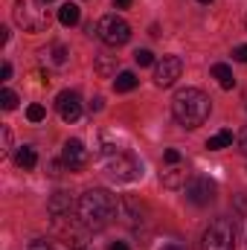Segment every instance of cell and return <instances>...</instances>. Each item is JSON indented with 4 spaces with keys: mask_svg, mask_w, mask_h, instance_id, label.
Segmentation results:
<instances>
[{
    "mask_svg": "<svg viewBox=\"0 0 247 250\" xmlns=\"http://www.w3.org/2000/svg\"><path fill=\"white\" fill-rule=\"evenodd\" d=\"M67 56H70V53H67V47H64V44H56V47H53V62H56V64H64V62H67Z\"/></svg>",
    "mask_w": 247,
    "mask_h": 250,
    "instance_id": "23",
    "label": "cell"
},
{
    "mask_svg": "<svg viewBox=\"0 0 247 250\" xmlns=\"http://www.w3.org/2000/svg\"><path fill=\"white\" fill-rule=\"evenodd\" d=\"M212 76L218 79V84H221L224 90H233V87H236V79H233V70H230L227 64H215V67H212Z\"/></svg>",
    "mask_w": 247,
    "mask_h": 250,
    "instance_id": "15",
    "label": "cell"
},
{
    "mask_svg": "<svg viewBox=\"0 0 247 250\" xmlns=\"http://www.w3.org/2000/svg\"><path fill=\"white\" fill-rule=\"evenodd\" d=\"M26 250H56V248H53V242H47V239H35V242H29Z\"/></svg>",
    "mask_w": 247,
    "mask_h": 250,
    "instance_id": "25",
    "label": "cell"
},
{
    "mask_svg": "<svg viewBox=\"0 0 247 250\" xmlns=\"http://www.w3.org/2000/svg\"><path fill=\"white\" fill-rule=\"evenodd\" d=\"M160 250H184V248H178V245H166V248H160Z\"/></svg>",
    "mask_w": 247,
    "mask_h": 250,
    "instance_id": "35",
    "label": "cell"
},
{
    "mask_svg": "<svg viewBox=\"0 0 247 250\" xmlns=\"http://www.w3.org/2000/svg\"><path fill=\"white\" fill-rule=\"evenodd\" d=\"M233 59H236V62H242V64H247V44H242V47H236V50H233Z\"/></svg>",
    "mask_w": 247,
    "mask_h": 250,
    "instance_id": "27",
    "label": "cell"
},
{
    "mask_svg": "<svg viewBox=\"0 0 247 250\" xmlns=\"http://www.w3.org/2000/svg\"><path fill=\"white\" fill-rule=\"evenodd\" d=\"M62 160L70 172L84 169V163H87V148H84V143H82V140H67V143H64V151H62Z\"/></svg>",
    "mask_w": 247,
    "mask_h": 250,
    "instance_id": "9",
    "label": "cell"
},
{
    "mask_svg": "<svg viewBox=\"0 0 247 250\" xmlns=\"http://www.w3.org/2000/svg\"><path fill=\"white\" fill-rule=\"evenodd\" d=\"M44 3H53V0H44Z\"/></svg>",
    "mask_w": 247,
    "mask_h": 250,
    "instance_id": "37",
    "label": "cell"
},
{
    "mask_svg": "<svg viewBox=\"0 0 247 250\" xmlns=\"http://www.w3.org/2000/svg\"><path fill=\"white\" fill-rule=\"evenodd\" d=\"M163 160H166V163H172V166H178V163H181V151L166 148V151H163Z\"/></svg>",
    "mask_w": 247,
    "mask_h": 250,
    "instance_id": "26",
    "label": "cell"
},
{
    "mask_svg": "<svg viewBox=\"0 0 247 250\" xmlns=\"http://www.w3.org/2000/svg\"><path fill=\"white\" fill-rule=\"evenodd\" d=\"M111 250H131V248H128L125 242H114V245H111Z\"/></svg>",
    "mask_w": 247,
    "mask_h": 250,
    "instance_id": "33",
    "label": "cell"
},
{
    "mask_svg": "<svg viewBox=\"0 0 247 250\" xmlns=\"http://www.w3.org/2000/svg\"><path fill=\"white\" fill-rule=\"evenodd\" d=\"M198 3H212V0H198Z\"/></svg>",
    "mask_w": 247,
    "mask_h": 250,
    "instance_id": "36",
    "label": "cell"
},
{
    "mask_svg": "<svg viewBox=\"0 0 247 250\" xmlns=\"http://www.w3.org/2000/svg\"><path fill=\"white\" fill-rule=\"evenodd\" d=\"M201 250H236V227L230 218H215L201 236Z\"/></svg>",
    "mask_w": 247,
    "mask_h": 250,
    "instance_id": "5",
    "label": "cell"
},
{
    "mask_svg": "<svg viewBox=\"0 0 247 250\" xmlns=\"http://www.w3.org/2000/svg\"><path fill=\"white\" fill-rule=\"evenodd\" d=\"M0 76H3V82H6V79H12V64H9V62L3 64V70H0Z\"/></svg>",
    "mask_w": 247,
    "mask_h": 250,
    "instance_id": "29",
    "label": "cell"
},
{
    "mask_svg": "<svg viewBox=\"0 0 247 250\" xmlns=\"http://www.w3.org/2000/svg\"><path fill=\"white\" fill-rule=\"evenodd\" d=\"M56 108H59V117L64 123H76L82 117V102H79V93H73V90H62L59 93Z\"/></svg>",
    "mask_w": 247,
    "mask_h": 250,
    "instance_id": "10",
    "label": "cell"
},
{
    "mask_svg": "<svg viewBox=\"0 0 247 250\" xmlns=\"http://www.w3.org/2000/svg\"><path fill=\"white\" fill-rule=\"evenodd\" d=\"M26 120L29 123H44L47 120V108L44 105H29L26 108Z\"/></svg>",
    "mask_w": 247,
    "mask_h": 250,
    "instance_id": "21",
    "label": "cell"
},
{
    "mask_svg": "<svg viewBox=\"0 0 247 250\" xmlns=\"http://www.w3.org/2000/svg\"><path fill=\"white\" fill-rule=\"evenodd\" d=\"M184 73V62L178 56H163L160 62L154 64V84L157 87H172Z\"/></svg>",
    "mask_w": 247,
    "mask_h": 250,
    "instance_id": "7",
    "label": "cell"
},
{
    "mask_svg": "<svg viewBox=\"0 0 247 250\" xmlns=\"http://www.w3.org/2000/svg\"><path fill=\"white\" fill-rule=\"evenodd\" d=\"M160 181H163V187L178 189V187H184V184H186V172H184V169H172V172H163V175H160Z\"/></svg>",
    "mask_w": 247,
    "mask_h": 250,
    "instance_id": "18",
    "label": "cell"
},
{
    "mask_svg": "<svg viewBox=\"0 0 247 250\" xmlns=\"http://www.w3.org/2000/svg\"><path fill=\"white\" fill-rule=\"evenodd\" d=\"M62 166H64V160H53V163H50V175H53V178L62 175Z\"/></svg>",
    "mask_w": 247,
    "mask_h": 250,
    "instance_id": "28",
    "label": "cell"
},
{
    "mask_svg": "<svg viewBox=\"0 0 247 250\" xmlns=\"http://www.w3.org/2000/svg\"><path fill=\"white\" fill-rule=\"evenodd\" d=\"M227 146H233V131H218L215 137L206 140V148L209 151H218V148H227Z\"/></svg>",
    "mask_w": 247,
    "mask_h": 250,
    "instance_id": "17",
    "label": "cell"
},
{
    "mask_svg": "<svg viewBox=\"0 0 247 250\" xmlns=\"http://www.w3.org/2000/svg\"><path fill=\"white\" fill-rule=\"evenodd\" d=\"M143 212H145V207L137 201V198H131V195H123L120 198V218L123 221H128V224H140L143 221Z\"/></svg>",
    "mask_w": 247,
    "mask_h": 250,
    "instance_id": "12",
    "label": "cell"
},
{
    "mask_svg": "<svg viewBox=\"0 0 247 250\" xmlns=\"http://www.w3.org/2000/svg\"><path fill=\"white\" fill-rule=\"evenodd\" d=\"M96 35L108 47H123V44H128V38H131V26H128V21H123L120 15H105L96 23Z\"/></svg>",
    "mask_w": 247,
    "mask_h": 250,
    "instance_id": "6",
    "label": "cell"
},
{
    "mask_svg": "<svg viewBox=\"0 0 247 250\" xmlns=\"http://www.w3.org/2000/svg\"><path fill=\"white\" fill-rule=\"evenodd\" d=\"M76 250H84V248H76Z\"/></svg>",
    "mask_w": 247,
    "mask_h": 250,
    "instance_id": "39",
    "label": "cell"
},
{
    "mask_svg": "<svg viewBox=\"0 0 247 250\" xmlns=\"http://www.w3.org/2000/svg\"><path fill=\"white\" fill-rule=\"evenodd\" d=\"M186 201H192L195 207L212 204V201H215V181H209V178H204V175L192 178V181L186 184Z\"/></svg>",
    "mask_w": 247,
    "mask_h": 250,
    "instance_id": "8",
    "label": "cell"
},
{
    "mask_svg": "<svg viewBox=\"0 0 247 250\" xmlns=\"http://www.w3.org/2000/svg\"><path fill=\"white\" fill-rule=\"evenodd\" d=\"M134 62L140 64V67H151L154 64V53L151 50H137L134 53Z\"/></svg>",
    "mask_w": 247,
    "mask_h": 250,
    "instance_id": "22",
    "label": "cell"
},
{
    "mask_svg": "<svg viewBox=\"0 0 247 250\" xmlns=\"http://www.w3.org/2000/svg\"><path fill=\"white\" fill-rule=\"evenodd\" d=\"M96 70H99L102 76L117 73V56H99V59H96Z\"/></svg>",
    "mask_w": 247,
    "mask_h": 250,
    "instance_id": "19",
    "label": "cell"
},
{
    "mask_svg": "<svg viewBox=\"0 0 247 250\" xmlns=\"http://www.w3.org/2000/svg\"><path fill=\"white\" fill-rule=\"evenodd\" d=\"M137 82H140V79H137L131 70H123V73L114 79V90H117V93H128V90L137 87Z\"/></svg>",
    "mask_w": 247,
    "mask_h": 250,
    "instance_id": "16",
    "label": "cell"
},
{
    "mask_svg": "<svg viewBox=\"0 0 247 250\" xmlns=\"http://www.w3.org/2000/svg\"><path fill=\"white\" fill-rule=\"evenodd\" d=\"M15 163H18L21 169H35V163H38L35 148H32V146H21V148H18V154H15Z\"/></svg>",
    "mask_w": 247,
    "mask_h": 250,
    "instance_id": "13",
    "label": "cell"
},
{
    "mask_svg": "<svg viewBox=\"0 0 247 250\" xmlns=\"http://www.w3.org/2000/svg\"><path fill=\"white\" fill-rule=\"evenodd\" d=\"M12 18L23 32H44L50 26V15L41 6V0H15Z\"/></svg>",
    "mask_w": 247,
    "mask_h": 250,
    "instance_id": "4",
    "label": "cell"
},
{
    "mask_svg": "<svg viewBox=\"0 0 247 250\" xmlns=\"http://www.w3.org/2000/svg\"><path fill=\"white\" fill-rule=\"evenodd\" d=\"M79 18H82V12H79L76 3H64L62 9H59V23H62V26H76Z\"/></svg>",
    "mask_w": 247,
    "mask_h": 250,
    "instance_id": "14",
    "label": "cell"
},
{
    "mask_svg": "<svg viewBox=\"0 0 247 250\" xmlns=\"http://www.w3.org/2000/svg\"><path fill=\"white\" fill-rule=\"evenodd\" d=\"M117 212H120V201L108 189H87L76 204L79 224L87 230H105Z\"/></svg>",
    "mask_w": 247,
    "mask_h": 250,
    "instance_id": "1",
    "label": "cell"
},
{
    "mask_svg": "<svg viewBox=\"0 0 247 250\" xmlns=\"http://www.w3.org/2000/svg\"><path fill=\"white\" fill-rule=\"evenodd\" d=\"M90 111H102V99H99V96H96V99L90 102Z\"/></svg>",
    "mask_w": 247,
    "mask_h": 250,
    "instance_id": "32",
    "label": "cell"
},
{
    "mask_svg": "<svg viewBox=\"0 0 247 250\" xmlns=\"http://www.w3.org/2000/svg\"><path fill=\"white\" fill-rule=\"evenodd\" d=\"M6 41H9V29H6V26H0V47H3Z\"/></svg>",
    "mask_w": 247,
    "mask_h": 250,
    "instance_id": "30",
    "label": "cell"
},
{
    "mask_svg": "<svg viewBox=\"0 0 247 250\" xmlns=\"http://www.w3.org/2000/svg\"><path fill=\"white\" fill-rule=\"evenodd\" d=\"M239 146H242V154H247V131L239 137Z\"/></svg>",
    "mask_w": 247,
    "mask_h": 250,
    "instance_id": "31",
    "label": "cell"
},
{
    "mask_svg": "<svg viewBox=\"0 0 247 250\" xmlns=\"http://www.w3.org/2000/svg\"><path fill=\"white\" fill-rule=\"evenodd\" d=\"M209 111H212V102L204 90L198 87H186V90H178L175 99H172V114L175 120L184 125V128H198L209 120Z\"/></svg>",
    "mask_w": 247,
    "mask_h": 250,
    "instance_id": "2",
    "label": "cell"
},
{
    "mask_svg": "<svg viewBox=\"0 0 247 250\" xmlns=\"http://www.w3.org/2000/svg\"><path fill=\"white\" fill-rule=\"evenodd\" d=\"M131 3H134V0H117V6H120V9H128Z\"/></svg>",
    "mask_w": 247,
    "mask_h": 250,
    "instance_id": "34",
    "label": "cell"
},
{
    "mask_svg": "<svg viewBox=\"0 0 247 250\" xmlns=\"http://www.w3.org/2000/svg\"><path fill=\"white\" fill-rule=\"evenodd\" d=\"M245 26H247V18H245Z\"/></svg>",
    "mask_w": 247,
    "mask_h": 250,
    "instance_id": "38",
    "label": "cell"
},
{
    "mask_svg": "<svg viewBox=\"0 0 247 250\" xmlns=\"http://www.w3.org/2000/svg\"><path fill=\"white\" fill-rule=\"evenodd\" d=\"M0 105H3V111H15V108H18V93L6 87V90L0 93Z\"/></svg>",
    "mask_w": 247,
    "mask_h": 250,
    "instance_id": "20",
    "label": "cell"
},
{
    "mask_svg": "<svg viewBox=\"0 0 247 250\" xmlns=\"http://www.w3.org/2000/svg\"><path fill=\"white\" fill-rule=\"evenodd\" d=\"M47 212L53 215V218H70V212H73V198H70V192H53L50 195V201H47Z\"/></svg>",
    "mask_w": 247,
    "mask_h": 250,
    "instance_id": "11",
    "label": "cell"
},
{
    "mask_svg": "<svg viewBox=\"0 0 247 250\" xmlns=\"http://www.w3.org/2000/svg\"><path fill=\"white\" fill-rule=\"evenodd\" d=\"M0 137H3V154H9V151H12V131L3 125V128H0Z\"/></svg>",
    "mask_w": 247,
    "mask_h": 250,
    "instance_id": "24",
    "label": "cell"
},
{
    "mask_svg": "<svg viewBox=\"0 0 247 250\" xmlns=\"http://www.w3.org/2000/svg\"><path fill=\"white\" fill-rule=\"evenodd\" d=\"M105 172L120 184H131V181H140L143 163L137 157L120 151V148H114V146H105Z\"/></svg>",
    "mask_w": 247,
    "mask_h": 250,
    "instance_id": "3",
    "label": "cell"
}]
</instances>
